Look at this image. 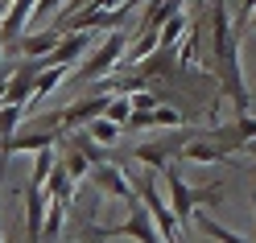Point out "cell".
Masks as SVG:
<instances>
[{
    "instance_id": "6da1fadb",
    "label": "cell",
    "mask_w": 256,
    "mask_h": 243,
    "mask_svg": "<svg viewBox=\"0 0 256 243\" xmlns=\"http://www.w3.org/2000/svg\"><path fill=\"white\" fill-rule=\"evenodd\" d=\"M206 21H211V70L219 78L223 95L236 103V116H248L252 95H248V83H244V70H240V33L232 25L228 0H211Z\"/></svg>"
},
{
    "instance_id": "7a4b0ae2",
    "label": "cell",
    "mask_w": 256,
    "mask_h": 243,
    "mask_svg": "<svg viewBox=\"0 0 256 243\" xmlns=\"http://www.w3.org/2000/svg\"><path fill=\"white\" fill-rule=\"evenodd\" d=\"M162 173H166V198H170V206H174V215H178L182 227H190V219H194V210H198V206H215V202H219V194H223V186H211V190H194V186H186V177L178 173V165H174V161H170Z\"/></svg>"
},
{
    "instance_id": "3957f363",
    "label": "cell",
    "mask_w": 256,
    "mask_h": 243,
    "mask_svg": "<svg viewBox=\"0 0 256 243\" xmlns=\"http://www.w3.org/2000/svg\"><path fill=\"white\" fill-rule=\"evenodd\" d=\"M132 45V37H128V29L120 25V29H112L108 33V41L95 50L91 58H87V66H78L74 74H70V87L74 83H95V78H108V74H116L120 70V58H124V50Z\"/></svg>"
},
{
    "instance_id": "277c9868",
    "label": "cell",
    "mask_w": 256,
    "mask_h": 243,
    "mask_svg": "<svg viewBox=\"0 0 256 243\" xmlns=\"http://www.w3.org/2000/svg\"><path fill=\"white\" fill-rule=\"evenodd\" d=\"M95 235H100V239H120V235H128V239H136V243H166L145 202H132V206H128V219H124L120 227H95Z\"/></svg>"
},
{
    "instance_id": "5b68a950",
    "label": "cell",
    "mask_w": 256,
    "mask_h": 243,
    "mask_svg": "<svg viewBox=\"0 0 256 243\" xmlns=\"http://www.w3.org/2000/svg\"><path fill=\"white\" fill-rule=\"evenodd\" d=\"M194 136V128H186V132H166V136H157L149 144H136V161L140 165H149V169H166L170 161H182V149H186V140Z\"/></svg>"
},
{
    "instance_id": "8992f818",
    "label": "cell",
    "mask_w": 256,
    "mask_h": 243,
    "mask_svg": "<svg viewBox=\"0 0 256 243\" xmlns=\"http://www.w3.org/2000/svg\"><path fill=\"white\" fill-rule=\"evenodd\" d=\"M108 95L104 91H95V95H87V99H74V103H66L58 111V124L62 128H87L91 120H100V116H108Z\"/></svg>"
},
{
    "instance_id": "52a82bcc",
    "label": "cell",
    "mask_w": 256,
    "mask_h": 243,
    "mask_svg": "<svg viewBox=\"0 0 256 243\" xmlns=\"http://www.w3.org/2000/svg\"><path fill=\"white\" fill-rule=\"evenodd\" d=\"M91 177H95V186H100L104 194H112V198H120V202H128V206L136 202V186L124 177L120 165H112V161H108V165H95Z\"/></svg>"
},
{
    "instance_id": "ba28073f",
    "label": "cell",
    "mask_w": 256,
    "mask_h": 243,
    "mask_svg": "<svg viewBox=\"0 0 256 243\" xmlns=\"http://www.w3.org/2000/svg\"><path fill=\"white\" fill-rule=\"evenodd\" d=\"M87 45H91V29H83V33H62V41L54 45V54H46L42 62L46 66H70Z\"/></svg>"
},
{
    "instance_id": "9c48e42d",
    "label": "cell",
    "mask_w": 256,
    "mask_h": 243,
    "mask_svg": "<svg viewBox=\"0 0 256 243\" xmlns=\"http://www.w3.org/2000/svg\"><path fill=\"white\" fill-rule=\"evenodd\" d=\"M186 0H149L145 4V17H140V33H162V25L174 17V12H182Z\"/></svg>"
},
{
    "instance_id": "30bf717a",
    "label": "cell",
    "mask_w": 256,
    "mask_h": 243,
    "mask_svg": "<svg viewBox=\"0 0 256 243\" xmlns=\"http://www.w3.org/2000/svg\"><path fill=\"white\" fill-rule=\"evenodd\" d=\"M62 41V33L50 25V29H42V33H25L17 45H21V54L25 58H46V54H54V45Z\"/></svg>"
},
{
    "instance_id": "8fae6325",
    "label": "cell",
    "mask_w": 256,
    "mask_h": 243,
    "mask_svg": "<svg viewBox=\"0 0 256 243\" xmlns=\"http://www.w3.org/2000/svg\"><path fill=\"white\" fill-rule=\"evenodd\" d=\"M66 140H70L83 157H91V165H108V144H100L87 128H66Z\"/></svg>"
},
{
    "instance_id": "7c38bea8",
    "label": "cell",
    "mask_w": 256,
    "mask_h": 243,
    "mask_svg": "<svg viewBox=\"0 0 256 243\" xmlns=\"http://www.w3.org/2000/svg\"><path fill=\"white\" fill-rule=\"evenodd\" d=\"M74 186H78V182L70 177V169L58 161V165H54V173H50V182H46V194H50V198H62V202H70Z\"/></svg>"
},
{
    "instance_id": "4fadbf2b",
    "label": "cell",
    "mask_w": 256,
    "mask_h": 243,
    "mask_svg": "<svg viewBox=\"0 0 256 243\" xmlns=\"http://www.w3.org/2000/svg\"><path fill=\"white\" fill-rule=\"evenodd\" d=\"M66 206L62 198H50V210H46V227H42V243H54L58 231H62V219H66Z\"/></svg>"
},
{
    "instance_id": "5bb4252c",
    "label": "cell",
    "mask_w": 256,
    "mask_h": 243,
    "mask_svg": "<svg viewBox=\"0 0 256 243\" xmlns=\"http://www.w3.org/2000/svg\"><path fill=\"white\" fill-rule=\"evenodd\" d=\"M66 78H70V70L66 66H46L42 74H38V87H34V99H46V95H50L58 83H66ZM34 99H29V103H34Z\"/></svg>"
},
{
    "instance_id": "9a60e30c",
    "label": "cell",
    "mask_w": 256,
    "mask_h": 243,
    "mask_svg": "<svg viewBox=\"0 0 256 243\" xmlns=\"http://www.w3.org/2000/svg\"><path fill=\"white\" fill-rule=\"evenodd\" d=\"M58 161H62V165L70 169V177H74V182H83V177H87V173L95 169V165H91V157H83V153H78V149H74L70 140H66V153H62Z\"/></svg>"
},
{
    "instance_id": "2e32d148",
    "label": "cell",
    "mask_w": 256,
    "mask_h": 243,
    "mask_svg": "<svg viewBox=\"0 0 256 243\" xmlns=\"http://www.w3.org/2000/svg\"><path fill=\"white\" fill-rule=\"evenodd\" d=\"M54 165H58L54 149H42V153H34V177H29V186H42V190H46V182H50Z\"/></svg>"
},
{
    "instance_id": "e0dca14e",
    "label": "cell",
    "mask_w": 256,
    "mask_h": 243,
    "mask_svg": "<svg viewBox=\"0 0 256 243\" xmlns=\"http://www.w3.org/2000/svg\"><path fill=\"white\" fill-rule=\"evenodd\" d=\"M87 132L100 140V144H116V140H120V132H124V124H116V120L100 116V120H91V124H87Z\"/></svg>"
},
{
    "instance_id": "ac0fdd59",
    "label": "cell",
    "mask_w": 256,
    "mask_h": 243,
    "mask_svg": "<svg viewBox=\"0 0 256 243\" xmlns=\"http://www.w3.org/2000/svg\"><path fill=\"white\" fill-rule=\"evenodd\" d=\"M186 29H190V21L182 17V12H174V17L162 25V45H170V50H174V45H178V41L186 37Z\"/></svg>"
},
{
    "instance_id": "d6986e66",
    "label": "cell",
    "mask_w": 256,
    "mask_h": 243,
    "mask_svg": "<svg viewBox=\"0 0 256 243\" xmlns=\"http://www.w3.org/2000/svg\"><path fill=\"white\" fill-rule=\"evenodd\" d=\"M128 116H132V95H116V99L108 103V120L128 124Z\"/></svg>"
},
{
    "instance_id": "ffe728a7",
    "label": "cell",
    "mask_w": 256,
    "mask_h": 243,
    "mask_svg": "<svg viewBox=\"0 0 256 243\" xmlns=\"http://www.w3.org/2000/svg\"><path fill=\"white\" fill-rule=\"evenodd\" d=\"M252 12H256V0H240V12L232 17V25H236V33L244 37V29L252 25Z\"/></svg>"
},
{
    "instance_id": "44dd1931",
    "label": "cell",
    "mask_w": 256,
    "mask_h": 243,
    "mask_svg": "<svg viewBox=\"0 0 256 243\" xmlns=\"http://www.w3.org/2000/svg\"><path fill=\"white\" fill-rule=\"evenodd\" d=\"M157 103H162V95H153V91H136L132 95V111H153Z\"/></svg>"
},
{
    "instance_id": "7402d4cb",
    "label": "cell",
    "mask_w": 256,
    "mask_h": 243,
    "mask_svg": "<svg viewBox=\"0 0 256 243\" xmlns=\"http://www.w3.org/2000/svg\"><path fill=\"white\" fill-rule=\"evenodd\" d=\"M4 87H8V78H0V107H4Z\"/></svg>"
},
{
    "instance_id": "603a6c76",
    "label": "cell",
    "mask_w": 256,
    "mask_h": 243,
    "mask_svg": "<svg viewBox=\"0 0 256 243\" xmlns=\"http://www.w3.org/2000/svg\"><path fill=\"white\" fill-rule=\"evenodd\" d=\"M4 8H8V4H0V17H4Z\"/></svg>"
},
{
    "instance_id": "cb8c5ba5",
    "label": "cell",
    "mask_w": 256,
    "mask_h": 243,
    "mask_svg": "<svg viewBox=\"0 0 256 243\" xmlns=\"http://www.w3.org/2000/svg\"><path fill=\"white\" fill-rule=\"evenodd\" d=\"M0 54H4V41H0Z\"/></svg>"
},
{
    "instance_id": "d4e9b609",
    "label": "cell",
    "mask_w": 256,
    "mask_h": 243,
    "mask_svg": "<svg viewBox=\"0 0 256 243\" xmlns=\"http://www.w3.org/2000/svg\"><path fill=\"white\" fill-rule=\"evenodd\" d=\"M252 25H256V12H252Z\"/></svg>"
}]
</instances>
